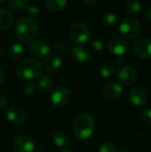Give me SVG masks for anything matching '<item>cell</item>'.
I'll return each instance as SVG.
<instances>
[{
	"mask_svg": "<svg viewBox=\"0 0 151 152\" xmlns=\"http://www.w3.org/2000/svg\"><path fill=\"white\" fill-rule=\"evenodd\" d=\"M39 27L36 21L28 17H23L18 20L14 26L16 37L23 43L33 42L38 36Z\"/></svg>",
	"mask_w": 151,
	"mask_h": 152,
	"instance_id": "1",
	"label": "cell"
},
{
	"mask_svg": "<svg viewBox=\"0 0 151 152\" xmlns=\"http://www.w3.org/2000/svg\"><path fill=\"white\" fill-rule=\"evenodd\" d=\"M94 120L86 113L78 115L73 122L74 135L79 140H86L92 136L94 131Z\"/></svg>",
	"mask_w": 151,
	"mask_h": 152,
	"instance_id": "2",
	"label": "cell"
},
{
	"mask_svg": "<svg viewBox=\"0 0 151 152\" xmlns=\"http://www.w3.org/2000/svg\"><path fill=\"white\" fill-rule=\"evenodd\" d=\"M43 66L36 59H25L16 68V74L20 79L31 80L42 74Z\"/></svg>",
	"mask_w": 151,
	"mask_h": 152,
	"instance_id": "3",
	"label": "cell"
},
{
	"mask_svg": "<svg viewBox=\"0 0 151 152\" xmlns=\"http://www.w3.org/2000/svg\"><path fill=\"white\" fill-rule=\"evenodd\" d=\"M141 23L134 17H127L124 19L119 25V33L127 39H134L141 33Z\"/></svg>",
	"mask_w": 151,
	"mask_h": 152,
	"instance_id": "4",
	"label": "cell"
},
{
	"mask_svg": "<svg viewBox=\"0 0 151 152\" xmlns=\"http://www.w3.org/2000/svg\"><path fill=\"white\" fill-rule=\"evenodd\" d=\"M71 39L79 45L85 44L91 38V30L89 27L83 22H75L71 25L69 30Z\"/></svg>",
	"mask_w": 151,
	"mask_h": 152,
	"instance_id": "5",
	"label": "cell"
},
{
	"mask_svg": "<svg viewBox=\"0 0 151 152\" xmlns=\"http://www.w3.org/2000/svg\"><path fill=\"white\" fill-rule=\"evenodd\" d=\"M50 99L53 106L63 108L69 102L71 99V92L65 86H60L51 94Z\"/></svg>",
	"mask_w": 151,
	"mask_h": 152,
	"instance_id": "6",
	"label": "cell"
},
{
	"mask_svg": "<svg viewBox=\"0 0 151 152\" xmlns=\"http://www.w3.org/2000/svg\"><path fill=\"white\" fill-rule=\"evenodd\" d=\"M117 77L120 84L125 86H130L137 81L138 74L133 67L124 65L118 69L117 72Z\"/></svg>",
	"mask_w": 151,
	"mask_h": 152,
	"instance_id": "7",
	"label": "cell"
},
{
	"mask_svg": "<svg viewBox=\"0 0 151 152\" xmlns=\"http://www.w3.org/2000/svg\"><path fill=\"white\" fill-rule=\"evenodd\" d=\"M107 46H108V50L111 53H113L115 55H117V56L125 54L128 50L127 42L124 38L120 37H111L108 41Z\"/></svg>",
	"mask_w": 151,
	"mask_h": 152,
	"instance_id": "8",
	"label": "cell"
},
{
	"mask_svg": "<svg viewBox=\"0 0 151 152\" xmlns=\"http://www.w3.org/2000/svg\"><path fill=\"white\" fill-rule=\"evenodd\" d=\"M133 50L135 54L142 59L151 58V39L140 38L134 43Z\"/></svg>",
	"mask_w": 151,
	"mask_h": 152,
	"instance_id": "9",
	"label": "cell"
},
{
	"mask_svg": "<svg viewBox=\"0 0 151 152\" xmlns=\"http://www.w3.org/2000/svg\"><path fill=\"white\" fill-rule=\"evenodd\" d=\"M35 144L32 139L26 135H19L13 142V150L15 152H33Z\"/></svg>",
	"mask_w": 151,
	"mask_h": 152,
	"instance_id": "10",
	"label": "cell"
},
{
	"mask_svg": "<svg viewBox=\"0 0 151 152\" xmlns=\"http://www.w3.org/2000/svg\"><path fill=\"white\" fill-rule=\"evenodd\" d=\"M148 93L141 86H134L129 92V100L134 106H142L148 102Z\"/></svg>",
	"mask_w": 151,
	"mask_h": 152,
	"instance_id": "11",
	"label": "cell"
},
{
	"mask_svg": "<svg viewBox=\"0 0 151 152\" xmlns=\"http://www.w3.org/2000/svg\"><path fill=\"white\" fill-rule=\"evenodd\" d=\"M122 92H123V87L119 83L110 82L104 86L102 90V94L107 101L112 102L118 99L122 94Z\"/></svg>",
	"mask_w": 151,
	"mask_h": 152,
	"instance_id": "12",
	"label": "cell"
},
{
	"mask_svg": "<svg viewBox=\"0 0 151 152\" xmlns=\"http://www.w3.org/2000/svg\"><path fill=\"white\" fill-rule=\"evenodd\" d=\"M29 51L34 57L38 59L46 58L50 54V47L49 45L43 41H36L30 45Z\"/></svg>",
	"mask_w": 151,
	"mask_h": 152,
	"instance_id": "13",
	"label": "cell"
},
{
	"mask_svg": "<svg viewBox=\"0 0 151 152\" xmlns=\"http://www.w3.org/2000/svg\"><path fill=\"white\" fill-rule=\"evenodd\" d=\"M6 118L11 123L15 125H20L25 121L26 114L21 108L18 106H12L8 109L6 112Z\"/></svg>",
	"mask_w": 151,
	"mask_h": 152,
	"instance_id": "14",
	"label": "cell"
},
{
	"mask_svg": "<svg viewBox=\"0 0 151 152\" xmlns=\"http://www.w3.org/2000/svg\"><path fill=\"white\" fill-rule=\"evenodd\" d=\"M62 64V61L61 58L58 55V54H49L44 62V66L45 68V69L47 71L50 72H54L57 71Z\"/></svg>",
	"mask_w": 151,
	"mask_h": 152,
	"instance_id": "15",
	"label": "cell"
},
{
	"mask_svg": "<svg viewBox=\"0 0 151 152\" xmlns=\"http://www.w3.org/2000/svg\"><path fill=\"white\" fill-rule=\"evenodd\" d=\"M73 57L81 63H85L91 59V53L84 46H75L72 50Z\"/></svg>",
	"mask_w": 151,
	"mask_h": 152,
	"instance_id": "16",
	"label": "cell"
},
{
	"mask_svg": "<svg viewBox=\"0 0 151 152\" xmlns=\"http://www.w3.org/2000/svg\"><path fill=\"white\" fill-rule=\"evenodd\" d=\"M13 21L12 14L4 8H0V30L8 28Z\"/></svg>",
	"mask_w": 151,
	"mask_h": 152,
	"instance_id": "17",
	"label": "cell"
},
{
	"mask_svg": "<svg viewBox=\"0 0 151 152\" xmlns=\"http://www.w3.org/2000/svg\"><path fill=\"white\" fill-rule=\"evenodd\" d=\"M53 142L56 147L63 149V148H66L69 146V138L68 137V135L65 133L58 132L53 135Z\"/></svg>",
	"mask_w": 151,
	"mask_h": 152,
	"instance_id": "18",
	"label": "cell"
},
{
	"mask_svg": "<svg viewBox=\"0 0 151 152\" xmlns=\"http://www.w3.org/2000/svg\"><path fill=\"white\" fill-rule=\"evenodd\" d=\"M67 5L65 0H48L44 3V7L51 12H60L63 10Z\"/></svg>",
	"mask_w": 151,
	"mask_h": 152,
	"instance_id": "19",
	"label": "cell"
},
{
	"mask_svg": "<svg viewBox=\"0 0 151 152\" xmlns=\"http://www.w3.org/2000/svg\"><path fill=\"white\" fill-rule=\"evenodd\" d=\"M9 53L12 59H14V60L20 59L24 54V48L21 44L14 43V44L11 45V46L9 48Z\"/></svg>",
	"mask_w": 151,
	"mask_h": 152,
	"instance_id": "20",
	"label": "cell"
},
{
	"mask_svg": "<svg viewBox=\"0 0 151 152\" xmlns=\"http://www.w3.org/2000/svg\"><path fill=\"white\" fill-rule=\"evenodd\" d=\"M115 72H116V66L111 62H105L101 66L100 73L105 78H109L112 77L115 74Z\"/></svg>",
	"mask_w": 151,
	"mask_h": 152,
	"instance_id": "21",
	"label": "cell"
},
{
	"mask_svg": "<svg viewBox=\"0 0 151 152\" xmlns=\"http://www.w3.org/2000/svg\"><path fill=\"white\" fill-rule=\"evenodd\" d=\"M101 19H102L103 23L108 27L115 26L117 24V15L113 12H110V11H106L105 12H103Z\"/></svg>",
	"mask_w": 151,
	"mask_h": 152,
	"instance_id": "22",
	"label": "cell"
},
{
	"mask_svg": "<svg viewBox=\"0 0 151 152\" xmlns=\"http://www.w3.org/2000/svg\"><path fill=\"white\" fill-rule=\"evenodd\" d=\"M8 4L12 10L16 11V12H20L26 9L29 4H28V1L27 0H11L8 2Z\"/></svg>",
	"mask_w": 151,
	"mask_h": 152,
	"instance_id": "23",
	"label": "cell"
},
{
	"mask_svg": "<svg viewBox=\"0 0 151 152\" xmlns=\"http://www.w3.org/2000/svg\"><path fill=\"white\" fill-rule=\"evenodd\" d=\"M38 86L39 87L44 90V91H48L50 90L53 86V78L50 76L47 75H44L41 77V78L39 79L38 82Z\"/></svg>",
	"mask_w": 151,
	"mask_h": 152,
	"instance_id": "24",
	"label": "cell"
},
{
	"mask_svg": "<svg viewBox=\"0 0 151 152\" xmlns=\"http://www.w3.org/2000/svg\"><path fill=\"white\" fill-rule=\"evenodd\" d=\"M142 2L140 1H128L125 4V10L129 13H137L142 9Z\"/></svg>",
	"mask_w": 151,
	"mask_h": 152,
	"instance_id": "25",
	"label": "cell"
},
{
	"mask_svg": "<svg viewBox=\"0 0 151 152\" xmlns=\"http://www.w3.org/2000/svg\"><path fill=\"white\" fill-rule=\"evenodd\" d=\"M99 152H117V150L113 143L109 142H105L100 146Z\"/></svg>",
	"mask_w": 151,
	"mask_h": 152,
	"instance_id": "26",
	"label": "cell"
},
{
	"mask_svg": "<svg viewBox=\"0 0 151 152\" xmlns=\"http://www.w3.org/2000/svg\"><path fill=\"white\" fill-rule=\"evenodd\" d=\"M36 90V86L35 83H27L23 87V94L27 96H32Z\"/></svg>",
	"mask_w": 151,
	"mask_h": 152,
	"instance_id": "27",
	"label": "cell"
},
{
	"mask_svg": "<svg viewBox=\"0 0 151 152\" xmlns=\"http://www.w3.org/2000/svg\"><path fill=\"white\" fill-rule=\"evenodd\" d=\"M90 48L93 50L94 52H101L103 49V43L100 39H93L89 43Z\"/></svg>",
	"mask_w": 151,
	"mask_h": 152,
	"instance_id": "28",
	"label": "cell"
},
{
	"mask_svg": "<svg viewBox=\"0 0 151 152\" xmlns=\"http://www.w3.org/2000/svg\"><path fill=\"white\" fill-rule=\"evenodd\" d=\"M141 119L146 126H151V109L146 110L142 113Z\"/></svg>",
	"mask_w": 151,
	"mask_h": 152,
	"instance_id": "29",
	"label": "cell"
},
{
	"mask_svg": "<svg viewBox=\"0 0 151 152\" xmlns=\"http://www.w3.org/2000/svg\"><path fill=\"white\" fill-rule=\"evenodd\" d=\"M28 14L30 16H37L40 13V9L36 4H28L26 8Z\"/></svg>",
	"mask_w": 151,
	"mask_h": 152,
	"instance_id": "30",
	"label": "cell"
},
{
	"mask_svg": "<svg viewBox=\"0 0 151 152\" xmlns=\"http://www.w3.org/2000/svg\"><path fill=\"white\" fill-rule=\"evenodd\" d=\"M8 98L4 95V94H0V109H4L8 105Z\"/></svg>",
	"mask_w": 151,
	"mask_h": 152,
	"instance_id": "31",
	"label": "cell"
},
{
	"mask_svg": "<svg viewBox=\"0 0 151 152\" xmlns=\"http://www.w3.org/2000/svg\"><path fill=\"white\" fill-rule=\"evenodd\" d=\"M83 4L86 5L87 7H93L97 4V1L96 0H84Z\"/></svg>",
	"mask_w": 151,
	"mask_h": 152,
	"instance_id": "32",
	"label": "cell"
},
{
	"mask_svg": "<svg viewBox=\"0 0 151 152\" xmlns=\"http://www.w3.org/2000/svg\"><path fill=\"white\" fill-rule=\"evenodd\" d=\"M146 16H147V18H148V20H150L151 21V4L149 6V8H148V10H147V12H146Z\"/></svg>",
	"mask_w": 151,
	"mask_h": 152,
	"instance_id": "33",
	"label": "cell"
},
{
	"mask_svg": "<svg viewBox=\"0 0 151 152\" xmlns=\"http://www.w3.org/2000/svg\"><path fill=\"white\" fill-rule=\"evenodd\" d=\"M4 80V73H3V72H2V70L0 69V86L3 84Z\"/></svg>",
	"mask_w": 151,
	"mask_h": 152,
	"instance_id": "34",
	"label": "cell"
},
{
	"mask_svg": "<svg viewBox=\"0 0 151 152\" xmlns=\"http://www.w3.org/2000/svg\"><path fill=\"white\" fill-rule=\"evenodd\" d=\"M119 152H130L128 150H126V149H124V150H122V151H120Z\"/></svg>",
	"mask_w": 151,
	"mask_h": 152,
	"instance_id": "35",
	"label": "cell"
},
{
	"mask_svg": "<svg viewBox=\"0 0 151 152\" xmlns=\"http://www.w3.org/2000/svg\"><path fill=\"white\" fill-rule=\"evenodd\" d=\"M61 152H73L72 151H69V150H64V151H62Z\"/></svg>",
	"mask_w": 151,
	"mask_h": 152,
	"instance_id": "36",
	"label": "cell"
},
{
	"mask_svg": "<svg viewBox=\"0 0 151 152\" xmlns=\"http://www.w3.org/2000/svg\"><path fill=\"white\" fill-rule=\"evenodd\" d=\"M1 59H2V53H1V51H0V61H1Z\"/></svg>",
	"mask_w": 151,
	"mask_h": 152,
	"instance_id": "37",
	"label": "cell"
}]
</instances>
